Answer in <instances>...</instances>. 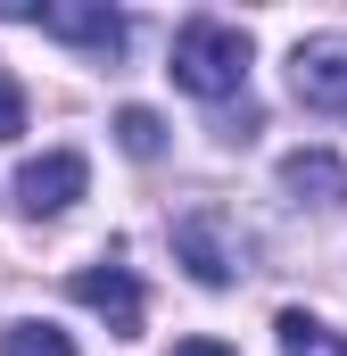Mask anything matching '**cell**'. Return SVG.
Returning a JSON list of instances; mask_svg holds the SVG:
<instances>
[{"mask_svg":"<svg viewBox=\"0 0 347 356\" xmlns=\"http://www.w3.org/2000/svg\"><path fill=\"white\" fill-rule=\"evenodd\" d=\"M174 257L198 273L207 290H223V282L248 273V232H240V216H223V207H190V216H174Z\"/></svg>","mask_w":347,"mask_h":356,"instance_id":"obj_2","label":"cell"},{"mask_svg":"<svg viewBox=\"0 0 347 356\" xmlns=\"http://www.w3.org/2000/svg\"><path fill=\"white\" fill-rule=\"evenodd\" d=\"M281 191L298 207H347V158H331V149H289L281 158Z\"/></svg>","mask_w":347,"mask_h":356,"instance_id":"obj_7","label":"cell"},{"mask_svg":"<svg viewBox=\"0 0 347 356\" xmlns=\"http://www.w3.org/2000/svg\"><path fill=\"white\" fill-rule=\"evenodd\" d=\"M25 133V91H17V75H0V141H17Z\"/></svg>","mask_w":347,"mask_h":356,"instance_id":"obj_11","label":"cell"},{"mask_svg":"<svg viewBox=\"0 0 347 356\" xmlns=\"http://www.w3.org/2000/svg\"><path fill=\"white\" fill-rule=\"evenodd\" d=\"M174 356H232V348H223V340H182Z\"/></svg>","mask_w":347,"mask_h":356,"instance_id":"obj_12","label":"cell"},{"mask_svg":"<svg viewBox=\"0 0 347 356\" xmlns=\"http://www.w3.org/2000/svg\"><path fill=\"white\" fill-rule=\"evenodd\" d=\"M17 25H42L50 42H75V50H99V58H116L124 42H133V25L108 8V0H50V8H8Z\"/></svg>","mask_w":347,"mask_h":356,"instance_id":"obj_3","label":"cell"},{"mask_svg":"<svg viewBox=\"0 0 347 356\" xmlns=\"http://www.w3.org/2000/svg\"><path fill=\"white\" fill-rule=\"evenodd\" d=\"M67 290L83 298L91 315H108V332H116V340H133V332H141V282H133L124 266H83Z\"/></svg>","mask_w":347,"mask_h":356,"instance_id":"obj_6","label":"cell"},{"mask_svg":"<svg viewBox=\"0 0 347 356\" xmlns=\"http://www.w3.org/2000/svg\"><path fill=\"white\" fill-rule=\"evenodd\" d=\"M289 83L306 108H323V116H339L347 124V33H314V42H298L289 50Z\"/></svg>","mask_w":347,"mask_h":356,"instance_id":"obj_4","label":"cell"},{"mask_svg":"<svg viewBox=\"0 0 347 356\" xmlns=\"http://www.w3.org/2000/svg\"><path fill=\"white\" fill-rule=\"evenodd\" d=\"M273 332H281V356H347V332H331V323L306 315V307H289Z\"/></svg>","mask_w":347,"mask_h":356,"instance_id":"obj_8","label":"cell"},{"mask_svg":"<svg viewBox=\"0 0 347 356\" xmlns=\"http://www.w3.org/2000/svg\"><path fill=\"white\" fill-rule=\"evenodd\" d=\"M116 141H124L133 158H158V149H166V124H158L149 108H124V116H116Z\"/></svg>","mask_w":347,"mask_h":356,"instance_id":"obj_10","label":"cell"},{"mask_svg":"<svg viewBox=\"0 0 347 356\" xmlns=\"http://www.w3.org/2000/svg\"><path fill=\"white\" fill-rule=\"evenodd\" d=\"M83 182H91L83 149H42V158L17 166V207H25V216H67V207L83 199Z\"/></svg>","mask_w":347,"mask_h":356,"instance_id":"obj_5","label":"cell"},{"mask_svg":"<svg viewBox=\"0 0 347 356\" xmlns=\"http://www.w3.org/2000/svg\"><path fill=\"white\" fill-rule=\"evenodd\" d=\"M0 356H75V340L58 323H8L0 332Z\"/></svg>","mask_w":347,"mask_h":356,"instance_id":"obj_9","label":"cell"},{"mask_svg":"<svg viewBox=\"0 0 347 356\" xmlns=\"http://www.w3.org/2000/svg\"><path fill=\"white\" fill-rule=\"evenodd\" d=\"M174 83L198 91V99H232L248 83V33L232 17H190L174 33Z\"/></svg>","mask_w":347,"mask_h":356,"instance_id":"obj_1","label":"cell"}]
</instances>
